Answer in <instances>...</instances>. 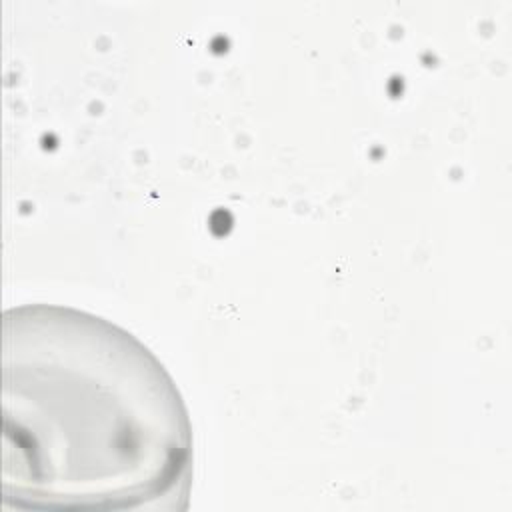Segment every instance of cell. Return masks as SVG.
Wrapping results in <instances>:
<instances>
[{
	"instance_id": "cell-1",
	"label": "cell",
	"mask_w": 512,
	"mask_h": 512,
	"mask_svg": "<svg viewBox=\"0 0 512 512\" xmlns=\"http://www.w3.org/2000/svg\"><path fill=\"white\" fill-rule=\"evenodd\" d=\"M2 494L22 510L182 508L192 422L154 352L70 306L2 314Z\"/></svg>"
}]
</instances>
